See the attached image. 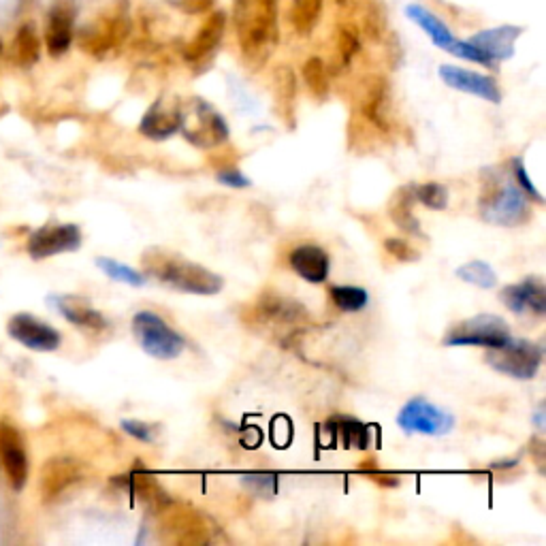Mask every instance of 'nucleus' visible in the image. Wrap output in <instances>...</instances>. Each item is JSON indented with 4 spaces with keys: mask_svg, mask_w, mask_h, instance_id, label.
Masks as SVG:
<instances>
[{
    "mask_svg": "<svg viewBox=\"0 0 546 546\" xmlns=\"http://www.w3.org/2000/svg\"><path fill=\"white\" fill-rule=\"evenodd\" d=\"M182 126V103L175 96H163L143 114L139 133L150 141H165L180 133Z\"/></svg>",
    "mask_w": 546,
    "mask_h": 546,
    "instance_id": "nucleus-13",
    "label": "nucleus"
},
{
    "mask_svg": "<svg viewBox=\"0 0 546 546\" xmlns=\"http://www.w3.org/2000/svg\"><path fill=\"white\" fill-rule=\"evenodd\" d=\"M384 250H387L391 256H395L401 263H416L419 261V250L410 246V242L399 237H389L384 239Z\"/></svg>",
    "mask_w": 546,
    "mask_h": 546,
    "instance_id": "nucleus-38",
    "label": "nucleus"
},
{
    "mask_svg": "<svg viewBox=\"0 0 546 546\" xmlns=\"http://www.w3.org/2000/svg\"><path fill=\"white\" fill-rule=\"evenodd\" d=\"M141 263L146 278H154L173 291L212 297L224 288V280L218 273L165 248H148L143 252Z\"/></svg>",
    "mask_w": 546,
    "mask_h": 546,
    "instance_id": "nucleus-2",
    "label": "nucleus"
},
{
    "mask_svg": "<svg viewBox=\"0 0 546 546\" xmlns=\"http://www.w3.org/2000/svg\"><path fill=\"white\" fill-rule=\"evenodd\" d=\"M273 92H276V105L280 116L288 126H293L297 103V77L291 67H278L276 77H273Z\"/></svg>",
    "mask_w": 546,
    "mask_h": 546,
    "instance_id": "nucleus-26",
    "label": "nucleus"
},
{
    "mask_svg": "<svg viewBox=\"0 0 546 546\" xmlns=\"http://www.w3.org/2000/svg\"><path fill=\"white\" fill-rule=\"evenodd\" d=\"M242 485L261 497H271L278 491V476L276 474H267V472H256V474H244L242 476Z\"/></svg>",
    "mask_w": 546,
    "mask_h": 546,
    "instance_id": "nucleus-36",
    "label": "nucleus"
},
{
    "mask_svg": "<svg viewBox=\"0 0 546 546\" xmlns=\"http://www.w3.org/2000/svg\"><path fill=\"white\" fill-rule=\"evenodd\" d=\"M288 263H291V269L301 280L310 284H325L331 271L329 252L314 244L297 246L291 256H288Z\"/></svg>",
    "mask_w": 546,
    "mask_h": 546,
    "instance_id": "nucleus-20",
    "label": "nucleus"
},
{
    "mask_svg": "<svg viewBox=\"0 0 546 546\" xmlns=\"http://www.w3.org/2000/svg\"><path fill=\"white\" fill-rule=\"evenodd\" d=\"M180 133L199 150L220 148L231 137L227 120L203 99H192L188 105H182Z\"/></svg>",
    "mask_w": 546,
    "mask_h": 546,
    "instance_id": "nucleus-5",
    "label": "nucleus"
},
{
    "mask_svg": "<svg viewBox=\"0 0 546 546\" xmlns=\"http://www.w3.org/2000/svg\"><path fill=\"white\" fill-rule=\"evenodd\" d=\"M120 427H122V431L126 433V436H131L133 440L143 442V444H152L158 438V427L152 425V423H146V421L124 419L120 423Z\"/></svg>",
    "mask_w": 546,
    "mask_h": 546,
    "instance_id": "nucleus-37",
    "label": "nucleus"
},
{
    "mask_svg": "<svg viewBox=\"0 0 546 546\" xmlns=\"http://www.w3.org/2000/svg\"><path fill=\"white\" fill-rule=\"evenodd\" d=\"M529 203L532 201L525 197V192L515 182L493 178V182L485 186L483 199H480V216L495 227H521L532 218Z\"/></svg>",
    "mask_w": 546,
    "mask_h": 546,
    "instance_id": "nucleus-4",
    "label": "nucleus"
},
{
    "mask_svg": "<svg viewBox=\"0 0 546 546\" xmlns=\"http://www.w3.org/2000/svg\"><path fill=\"white\" fill-rule=\"evenodd\" d=\"M216 0H180L178 7L188 15H201L214 7Z\"/></svg>",
    "mask_w": 546,
    "mask_h": 546,
    "instance_id": "nucleus-40",
    "label": "nucleus"
},
{
    "mask_svg": "<svg viewBox=\"0 0 546 546\" xmlns=\"http://www.w3.org/2000/svg\"><path fill=\"white\" fill-rule=\"evenodd\" d=\"M224 32H227V13L212 11L205 18V22L199 26L197 35L192 37L188 45L184 47V60L195 69L205 67V64L210 62L220 50Z\"/></svg>",
    "mask_w": 546,
    "mask_h": 546,
    "instance_id": "nucleus-11",
    "label": "nucleus"
},
{
    "mask_svg": "<svg viewBox=\"0 0 546 546\" xmlns=\"http://www.w3.org/2000/svg\"><path fill=\"white\" fill-rule=\"evenodd\" d=\"M406 15L410 20H414L416 24H419V28L423 32H427L429 39L433 41V45L440 47V50L448 52V54H453L461 60H470V62H478V64H483V67H493V62L480 52L476 50V47L470 43V41H459L451 30H448V26L436 18V15H433L431 11L419 7V5H410L406 9Z\"/></svg>",
    "mask_w": 546,
    "mask_h": 546,
    "instance_id": "nucleus-10",
    "label": "nucleus"
},
{
    "mask_svg": "<svg viewBox=\"0 0 546 546\" xmlns=\"http://www.w3.org/2000/svg\"><path fill=\"white\" fill-rule=\"evenodd\" d=\"M325 431L335 444H342L344 448L367 451L369 444H372V429L359 419H352V416H333L327 421Z\"/></svg>",
    "mask_w": 546,
    "mask_h": 546,
    "instance_id": "nucleus-24",
    "label": "nucleus"
},
{
    "mask_svg": "<svg viewBox=\"0 0 546 546\" xmlns=\"http://www.w3.org/2000/svg\"><path fill=\"white\" fill-rule=\"evenodd\" d=\"M357 3H359V0H335V7L340 11H348V9L355 7Z\"/></svg>",
    "mask_w": 546,
    "mask_h": 546,
    "instance_id": "nucleus-42",
    "label": "nucleus"
},
{
    "mask_svg": "<svg viewBox=\"0 0 546 546\" xmlns=\"http://www.w3.org/2000/svg\"><path fill=\"white\" fill-rule=\"evenodd\" d=\"M131 329L139 348L152 359L173 361L186 350L184 335L175 331L167 320L156 312H148V310L137 312L133 316Z\"/></svg>",
    "mask_w": 546,
    "mask_h": 546,
    "instance_id": "nucleus-6",
    "label": "nucleus"
},
{
    "mask_svg": "<svg viewBox=\"0 0 546 546\" xmlns=\"http://www.w3.org/2000/svg\"><path fill=\"white\" fill-rule=\"evenodd\" d=\"M0 461L5 465L9 485L22 491L28 480V455L22 433L9 421H0Z\"/></svg>",
    "mask_w": 546,
    "mask_h": 546,
    "instance_id": "nucleus-14",
    "label": "nucleus"
},
{
    "mask_svg": "<svg viewBox=\"0 0 546 546\" xmlns=\"http://www.w3.org/2000/svg\"><path fill=\"white\" fill-rule=\"evenodd\" d=\"M329 295L333 305L340 312L346 314H357L363 312L369 305V293L363 286H352V284H342V286H331Z\"/></svg>",
    "mask_w": 546,
    "mask_h": 546,
    "instance_id": "nucleus-31",
    "label": "nucleus"
},
{
    "mask_svg": "<svg viewBox=\"0 0 546 546\" xmlns=\"http://www.w3.org/2000/svg\"><path fill=\"white\" fill-rule=\"evenodd\" d=\"M323 9L325 0H293L288 20H291V26L299 37L312 35L320 18H323Z\"/></svg>",
    "mask_w": 546,
    "mask_h": 546,
    "instance_id": "nucleus-28",
    "label": "nucleus"
},
{
    "mask_svg": "<svg viewBox=\"0 0 546 546\" xmlns=\"http://www.w3.org/2000/svg\"><path fill=\"white\" fill-rule=\"evenodd\" d=\"M82 478V468L77 461L67 457H54L41 470V497L43 502H56L62 493H67Z\"/></svg>",
    "mask_w": 546,
    "mask_h": 546,
    "instance_id": "nucleus-19",
    "label": "nucleus"
},
{
    "mask_svg": "<svg viewBox=\"0 0 546 546\" xmlns=\"http://www.w3.org/2000/svg\"><path fill=\"white\" fill-rule=\"evenodd\" d=\"M521 28L517 26H500L493 30H483L470 39L476 50L483 52L491 62L508 60L515 54V43L521 37Z\"/></svg>",
    "mask_w": 546,
    "mask_h": 546,
    "instance_id": "nucleus-23",
    "label": "nucleus"
},
{
    "mask_svg": "<svg viewBox=\"0 0 546 546\" xmlns=\"http://www.w3.org/2000/svg\"><path fill=\"white\" fill-rule=\"evenodd\" d=\"M512 337L510 327L502 316L497 314H478L465 318L446 331L444 346H480V348H500Z\"/></svg>",
    "mask_w": 546,
    "mask_h": 546,
    "instance_id": "nucleus-8",
    "label": "nucleus"
},
{
    "mask_svg": "<svg viewBox=\"0 0 546 546\" xmlns=\"http://www.w3.org/2000/svg\"><path fill=\"white\" fill-rule=\"evenodd\" d=\"M39 56H41V39L37 35V30L32 24H24L11 43L9 58L13 64H18V67L28 69L39 60Z\"/></svg>",
    "mask_w": 546,
    "mask_h": 546,
    "instance_id": "nucleus-27",
    "label": "nucleus"
},
{
    "mask_svg": "<svg viewBox=\"0 0 546 546\" xmlns=\"http://www.w3.org/2000/svg\"><path fill=\"white\" fill-rule=\"evenodd\" d=\"M440 79L453 90L465 92L478 96V99H485L489 103L500 105L502 103V90L497 86V82L489 75L476 73L470 69H461V67H453V64H442L438 69Z\"/></svg>",
    "mask_w": 546,
    "mask_h": 546,
    "instance_id": "nucleus-16",
    "label": "nucleus"
},
{
    "mask_svg": "<svg viewBox=\"0 0 546 546\" xmlns=\"http://www.w3.org/2000/svg\"><path fill=\"white\" fill-rule=\"evenodd\" d=\"M412 199L425 205L427 210L442 212L448 207V188L438 182H425V184H414L410 186Z\"/></svg>",
    "mask_w": 546,
    "mask_h": 546,
    "instance_id": "nucleus-34",
    "label": "nucleus"
},
{
    "mask_svg": "<svg viewBox=\"0 0 546 546\" xmlns=\"http://www.w3.org/2000/svg\"><path fill=\"white\" fill-rule=\"evenodd\" d=\"M532 421L536 423L538 431H544V427H546V421H544V404H540V406L536 408V412H534V416H532Z\"/></svg>",
    "mask_w": 546,
    "mask_h": 546,
    "instance_id": "nucleus-41",
    "label": "nucleus"
},
{
    "mask_svg": "<svg viewBox=\"0 0 546 546\" xmlns=\"http://www.w3.org/2000/svg\"><path fill=\"white\" fill-rule=\"evenodd\" d=\"M457 425L455 416L431 404L425 397H412L401 406L397 414V427L404 433H421V436L429 438H442L448 436Z\"/></svg>",
    "mask_w": 546,
    "mask_h": 546,
    "instance_id": "nucleus-9",
    "label": "nucleus"
},
{
    "mask_svg": "<svg viewBox=\"0 0 546 546\" xmlns=\"http://www.w3.org/2000/svg\"><path fill=\"white\" fill-rule=\"evenodd\" d=\"M303 82L308 86V90L312 92V96L316 101H325L331 90V82H329V69L323 58L312 56L303 62Z\"/></svg>",
    "mask_w": 546,
    "mask_h": 546,
    "instance_id": "nucleus-30",
    "label": "nucleus"
},
{
    "mask_svg": "<svg viewBox=\"0 0 546 546\" xmlns=\"http://www.w3.org/2000/svg\"><path fill=\"white\" fill-rule=\"evenodd\" d=\"M280 0H233V24L239 50L252 71L265 67L280 41Z\"/></svg>",
    "mask_w": 546,
    "mask_h": 546,
    "instance_id": "nucleus-1",
    "label": "nucleus"
},
{
    "mask_svg": "<svg viewBox=\"0 0 546 546\" xmlns=\"http://www.w3.org/2000/svg\"><path fill=\"white\" fill-rule=\"evenodd\" d=\"M96 267H99L107 278L116 280L120 284H128L133 288H141V286L148 284L146 273L137 271L131 265H124V263H120L116 259H109V256H99V259H96Z\"/></svg>",
    "mask_w": 546,
    "mask_h": 546,
    "instance_id": "nucleus-32",
    "label": "nucleus"
},
{
    "mask_svg": "<svg viewBox=\"0 0 546 546\" xmlns=\"http://www.w3.org/2000/svg\"><path fill=\"white\" fill-rule=\"evenodd\" d=\"M487 363L508 378L515 380H534L542 367L544 350L540 344L523 340V337H510L500 348L487 350Z\"/></svg>",
    "mask_w": 546,
    "mask_h": 546,
    "instance_id": "nucleus-7",
    "label": "nucleus"
},
{
    "mask_svg": "<svg viewBox=\"0 0 546 546\" xmlns=\"http://www.w3.org/2000/svg\"><path fill=\"white\" fill-rule=\"evenodd\" d=\"M216 180L222 186L233 188V190H244V188L252 186L250 178H246V175L242 171H239V169H220L218 175H216Z\"/></svg>",
    "mask_w": 546,
    "mask_h": 546,
    "instance_id": "nucleus-39",
    "label": "nucleus"
},
{
    "mask_svg": "<svg viewBox=\"0 0 546 546\" xmlns=\"http://www.w3.org/2000/svg\"><path fill=\"white\" fill-rule=\"evenodd\" d=\"M389 107H391V90L389 82L382 75H372L363 84L361 111L363 116L374 126L387 131L389 128Z\"/></svg>",
    "mask_w": 546,
    "mask_h": 546,
    "instance_id": "nucleus-22",
    "label": "nucleus"
},
{
    "mask_svg": "<svg viewBox=\"0 0 546 546\" xmlns=\"http://www.w3.org/2000/svg\"><path fill=\"white\" fill-rule=\"evenodd\" d=\"M75 15L77 9L73 0H54L45 28V47L50 56L58 58L71 47L75 35Z\"/></svg>",
    "mask_w": 546,
    "mask_h": 546,
    "instance_id": "nucleus-17",
    "label": "nucleus"
},
{
    "mask_svg": "<svg viewBox=\"0 0 546 546\" xmlns=\"http://www.w3.org/2000/svg\"><path fill=\"white\" fill-rule=\"evenodd\" d=\"M7 331L15 342L37 352H54L62 342V335L52 325L30 314H15L9 320Z\"/></svg>",
    "mask_w": 546,
    "mask_h": 546,
    "instance_id": "nucleus-15",
    "label": "nucleus"
},
{
    "mask_svg": "<svg viewBox=\"0 0 546 546\" xmlns=\"http://www.w3.org/2000/svg\"><path fill=\"white\" fill-rule=\"evenodd\" d=\"M50 301L56 305V310L77 329L90 331V333H101L107 329V318L84 297L58 295V297H50Z\"/></svg>",
    "mask_w": 546,
    "mask_h": 546,
    "instance_id": "nucleus-21",
    "label": "nucleus"
},
{
    "mask_svg": "<svg viewBox=\"0 0 546 546\" xmlns=\"http://www.w3.org/2000/svg\"><path fill=\"white\" fill-rule=\"evenodd\" d=\"M455 276L459 280H463V282L472 284V286L483 288V291H491V288H495V284H497L495 269L489 263H485V261H470V263H465V265L457 267Z\"/></svg>",
    "mask_w": 546,
    "mask_h": 546,
    "instance_id": "nucleus-33",
    "label": "nucleus"
},
{
    "mask_svg": "<svg viewBox=\"0 0 546 546\" xmlns=\"http://www.w3.org/2000/svg\"><path fill=\"white\" fill-rule=\"evenodd\" d=\"M510 175H512V180H515V184L525 192V197L529 201H536L538 205L544 203V197L540 195V190L536 188V184L532 182V178H529L523 156H517V158L510 160Z\"/></svg>",
    "mask_w": 546,
    "mask_h": 546,
    "instance_id": "nucleus-35",
    "label": "nucleus"
},
{
    "mask_svg": "<svg viewBox=\"0 0 546 546\" xmlns=\"http://www.w3.org/2000/svg\"><path fill=\"white\" fill-rule=\"evenodd\" d=\"M131 15H128V7L122 3L109 7L101 15L82 28L77 37V43L82 50L92 58H105L111 52H116L122 47L131 35Z\"/></svg>",
    "mask_w": 546,
    "mask_h": 546,
    "instance_id": "nucleus-3",
    "label": "nucleus"
},
{
    "mask_svg": "<svg viewBox=\"0 0 546 546\" xmlns=\"http://www.w3.org/2000/svg\"><path fill=\"white\" fill-rule=\"evenodd\" d=\"M412 192H410V186L401 188L397 195L391 199V205H389V214L393 218V222L397 224V227L401 231H406L410 235H423L421 231V222L419 218L414 216L412 212Z\"/></svg>",
    "mask_w": 546,
    "mask_h": 546,
    "instance_id": "nucleus-29",
    "label": "nucleus"
},
{
    "mask_svg": "<svg viewBox=\"0 0 546 546\" xmlns=\"http://www.w3.org/2000/svg\"><path fill=\"white\" fill-rule=\"evenodd\" d=\"M500 299L506 308L515 314H534V316L546 314V286L536 276L525 278L517 284L504 286Z\"/></svg>",
    "mask_w": 546,
    "mask_h": 546,
    "instance_id": "nucleus-18",
    "label": "nucleus"
},
{
    "mask_svg": "<svg viewBox=\"0 0 546 546\" xmlns=\"http://www.w3.org/2000/svg\"><path fill=\"white\" fill-rule=\"evenodd\" d=\"M79 248H82V229L77 224H50V227L32 233L28 239V254L37 261Z\"/></svg>",
    "mask_w": 546,
    "mask_h": 546,
    "instance_id": "nucleus-12",
    "label": "nucleus"
},
{
    "mask_svg": "<svg viewBox=\"0 0 546 546\" xmlns=\"http://www.w3.org/2000/svg\"><path fill=\"white\" fill-rule=\"evenodd\" d=\"M361 32L355 24L342 22L333 32V71H346L361 52Z\"/></svg>",
    "mask_w": 546,
    "mask_h": 546,
    "instance_id": "nucleus-25",
    "label": "nucleus"
}]
</instances>
